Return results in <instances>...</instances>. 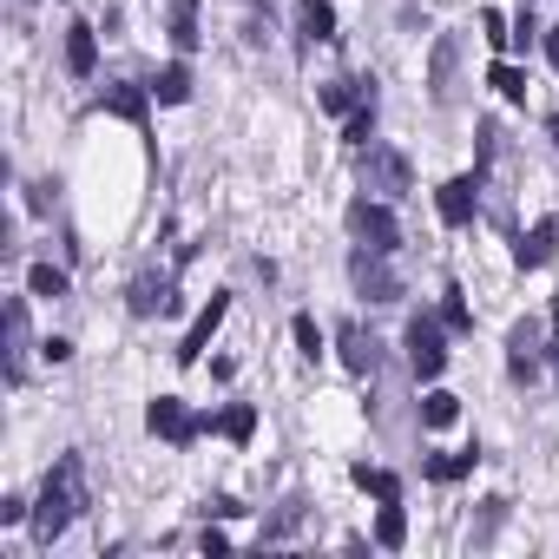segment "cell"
<instances>
[{"instance_id":"11","label":"cell","mask_w":559,"mask_h":559,"mask_svg":"<svg viewBox=\"0 0 559 559\" xmlns=\"http://www.w3.org/2000/svg\"><path fill=\"white\" fill-rule=\"evenodd\" d=\"M435 204H441L448 224H467V217H474V178H448V185L435 191Z\"/></svg>"},{"instance_id":"13","label":"cell","mask_w":559,"mask_h":559,"mask_svg":"<svg viewBox=\"0 0 559 559\" xmlns=\"http://www.w3.org/2000/svg\"><path fill=\"white\" fill-rule=\"evenodd\" d=\"M297 27H304V40H336V8H330V0H304Z\"/></svg>"},{"instance_id":"2","label":"cell","mask_w":559,"mask_h":559,"mask_svg":"<svg viewBox=\"0 0 559 559\" xmlns=\"http://www.w3.org/2000/svg\"><path fill=\"white\" fill-rule=\"evenodd\" d=\"M408 362H415L421 382H435V376L448 369V343H441V323H435V317H415V323H408Z\"/></svg>"},{"instance_id":"25","label":"cell","mask_w":559,"mask_h":559,"mask_svg":"<svg viewBox=\"0 0 559 559\" xmlns=\"http://www.w3.org/2000/svg\"><path fill=\"white\" fill-rule=\"evenodd\" d=\"M421 415H428V428H448V421H454V415H461V402H454V395H448V389H435V395H428V402H421Z\"/></svg>"},{"instance_id":"1","label":"cell","mask_w":559,"mask_h":559,"mask_svg":"<svg viewBox=\"0 0 559 559\" xmlns=\"http://www.w3.org/2000/svg\"><path fill=\"white\" fill-rule=\"evenodd\" d=\"M86 507V487H80V461H60L53 474H47V487H40V500H34V533L53 546L67 526H73V513Z\"/></svg>"},{"instance_id":"33","label":"cell","mask_w":559,"mask_h":559,"mask_svg":"<svg viewBox=\"0 0 559 559\" xmlns=\"http://www.w3.org/2000/svg\"><path fill=\"white\" fill-rule=\"evenodd\" d=\"M552 356H559V349H552Z\"/></svg>"},{"instance_id":"3","label":"cell","mask_w":559,"mask_h":559,"mask_svg":"<svg viewBox=\"0 0 559 559\" xmlns=\"http://www.w3.org/2000/svg\"><path fill=\"white\" fill-rule=\"evenodd\" d=\"M349 276H356V290H362L369 304H395V297H402V284L389 276L382 250H356V257H349Z\"/></svg>"},{"instance_id":"19","label":"cell","mask_w":559,"mask_h":559,"mask_svg":"<svg viewBox=\"0 0 559 559\" xmlns=\"http://www.w3.org/2000/svg\"><path fill=\"white\" fill-rule=\"evenodd\" d=\"M27 290H34V297H67V270L34 263V270H27Z\"/></svg>"},{"instance_id":"26","label":"cell","mask_w":559,"mask_h":559,"mask_svg":"<svg viewBox=\"0 0 559 559\" xmlns=\"http://www.w3.org/2000/svg\"><path fill=\"white\" fill-rule=\"evenodd\" d=\"M290 336H297V349H304L310 362L323 356V330H317V317H297V323H290Z\"/></svg>"},{"instance_id":"29","label":"cell","mask_w":559,"mask_h":559,"mask_svg":"<svg viewBox=\"0 0 559 559\" xmlns=\"http://www.w3.org/2000/svg\"><path fill=\"white\" fill-rule=\"evenodd\" d=\"M441 317H448V330H467V304H461V290H448V310H441Z\"/></svg>"},{"instance_id":"24","label":"cell","mask_w":559,"mask_h":559,"mask_svg":"<svg viewBox=\"0 0 559 559\" xmlns=\"http://www.w3.org/2000/svg\"><path fill=\"white\" fill-rule=\"evenodd\" d=\"M408 539V520H402V507L395 500H382V520H376V546H402Z\"/></svg>"},{"instance_id":"28","label":"cell","mask_w":559,"mask_h":559,"mask_svg":"<svg viewBox=\"0 0 559 559\" xmlns=\"http://www.w3.org/2000/svg\"><path fill=\"white\" fill-rule=\"evenodd\" d=\"M217 428H224L230 441H250V428H257V415H250V408H230V415H224Z\"/></svg>"},{"instance_id":"5","label":"cell","mask_w":559,"mask_h":559,"mask_svg":"<svg viewBox=\"0 0 559 559\" xmlns=\"http://www.w3.org/2000/svg\"><path fill=\"white\" fill-rule=\"evenodd\" d=\"M349 224H356V237H362L369 250H382V257L402 243V230H395V211H389V204H369V198H362V204L349 211Z\"/></svg>"},{"instance_id":"6","label":"cell","mask_w":559,"mask_h":559,"mask_svg":"<svg viewBox=\"0 0 559 559\" xmlns=\"http://www.w3.org/2000/svg\"><path fill=\"white\" fill-rule=\"evenodd\" d=\"M145 421H152V435H165V441H178V448H185V441L198 435V415H191L185 402H171V395H158Z\"/></svg>"},{"instance_id":"30","label":"cell","mask_w":559,"mask_h":559,"mask_svg":"<svg viewBox=\"0 0 559 559\" xmlns=\"http://www.w3.org/2000/svg\"><path fill=\"white\" fill-rule=\"evenodd\" d=\"M546 60H552V67H559V27H552V34H546Z\"/></svg>"},{"instance_id":"23","label":"cell","mask_w":559,"mask_h":559,"mask_svg":"<svg viewBox=\"0 0 559 559\" xmlns=\"http://www.w3.org/2000/svg\"><path fill=\"white\" fill-rule=\"evenodd\" d=\"M356 487H369L376 500H402V480L389 467H356Z\"/></svg>"},{"instance_id":"7","label":"cell","mask_w":559,"mask_h":559,"mask_svg":"<svg viewBox=\"0 0 559 559\" xmlns=\"http://www.w3.org/2000/svg\"><path fill=\"white\" fill-rule=\"evenodd\" d=\"M224 310H230V297H211V304L198 310V323H191L185 343H178V362H198V356H204V343H211V330L224 323Z\"/></svg>"},{"instance_id":"12","label":"cell","mask_w":559,"mask_h":559,"mask_svg":"<svg viewBox=\"0 0 559 559\" xmlns=\"http://www.w3.org/2000/svg\"><path fill=\"white\" fill-rule=\"evenodd\" d=\"M8 376H27V304H8Z\"/></svg>"},{"instance_id":"20","label":"cell","mask_w":559,"mask_h":559,"mask_svg":"<svg viewBox=\"0 0 559 559\" xmlns=\"http://www.w3.org/2000/svg\"><path fill=\"white\" fill-rule=\"evenodd\" d=\"M487 86H493L500 99H526V73H520V67H507V60H500V67H487Z\"/></svg>"},{"instance_id":"27","label":"cell","mask_w":559,"mask_h":559,"mask_svg":"<svg viewBox=\"0 0 559 559\" xmlns=\"http://www.w3.org/2000/svg\"><path fill=\"white\" fill-rule=\"evenodd\" d=\"M369 126H376V99L349 112V145H369Z\"/></svg>"},{"instance_id":"32","label":"cell","mask_w":559,"mask_h":559,"mask_svg":"<svg viewBox=\"0 0 559 559\" xmlns=\"http://www.w3.org/2000/svg\"><path fill=\"white\" fill-rule=\"evenodd\" d=\"M526 8H533V0H526Z\"/></svg>"},{"instance_id":"9","label":"cell","mask_w":559,"mask_h":559,"mask_svg":"<svg viewBox=\"0 0 559 559\" xmlns=\"http://www.w3.org/2000/svg\"><path fill=\"white\" fill-rule=\"evenodd\" d=\"M178 297H171V276H139L132 284V317H165Z\"/></svg>"},{"instance_id":"17","label":"cell","mask_w":559,"mask_h":559,"mask_svg":"<svg viewBox=\"0 0 559 559\" xmlns=\"http://www.w3.org/2000/svg\"><path fill=\"white\" fill-rule=\"evenodd\" d=\"M171 47H198V0H171Z\"/></svg>"},{"instance_id":"22","label":"cell","mask_w":559,"mask_h":559,"mask_svg":"<svg viewBox=\"0 0 559 559\" xmlns=\"http://www.w3.org/2000/svg\"><path fill=\"white\" fill-rule=\"evenodd\" d=\"M474 461H480L474 448H467V454H435V461H428V480H461V474H474Z\"/></svg>"},{"instance_id":"18","label":"cell","mask_w":559,"mask_h":559,"mask_svg":"<svg viewBox=\"0 0 559 559\" xmlns=\"http://www.w3.org/2000/svg\"><path fill=\"white\" fill-rule=\"evenodd\" d=\"M323 106H330V112H349V106H369V86H362V80H336V86H323Z\"/></svg>"},{"instance_id":"21","label":"cell","mask_w":559,"mask_h":559,"mask_svg":"<svg viewBox=\"0 0 559 559\" xmlns=\"http://www.w3.org/2000/svg\"><path fill=\"white\" fill-rule=\"evenodd\" d=\"M106 112H119V119H145V93H132V86H106Z\"/></svg>"},{"instance_id":"31","label":"cell","mask_w":559,"mask_h":559,"mask_svg":"<svg viewBox=\"0 0 559 559\" xmlns=\"http://www.w3.org/2000/svg\"><path fill=\"white\" fill-rule=\"evenodd\" d=\"M552 145H559V112H552Z\"/></svg>"},{"instance_id":"16","label":"cell","mask_w":559,"mask_h":559,"mask_svg":"<svg viewBox=\"0 0 559 559\" xmlns=\"http://www.w3.org/2000/svg\"><path fill=\"white\" fill-rule=\"evenodd\" d=\"M152 99H158V106H185V99H191V73H185V67H165V73L152 80Z\"/></svg>"},{"instance_id":"14","label":"cell","mask_w":559,"mask_h":559,"mask_svg":"<svg viewBox=\"0 0 559 559\" xmlns=\"http://www.w3.org/2000/svg\"><path fill=\"white\" fill-rule=\"evenodd\" d=\"M343 362L356 369V376H376V336H362L356 323L343 330Z\"/></svg>"},{"instance_id":"15","label":"cell","mask_w":559,"mask_h":559,"mask_svg":"<svg viewBox=\"0 0 559 559\" xmlns=\"http://www.w3.org/2000/svg\"><path fill=\"white\" fill-rule=\"evenodd\" d=\"M67 67H73L80 80H86V73L99 67V47H93V27H73V34H67Z\"/></svg>"},{"instance_id":"8","label":"cell","mask_w":559,"mask_h":559,"mask_svg":"<svg viewBox=\"0 0 559 559\" xmlns=\"http://www.w3.org/2000/svg\"><path fill=\"white\" fill-rule=\"evenodd\" d=\"M428 93H435V106L454 99V40H448V34H441L435 53H428Z\"/></svg>"},{"instance_id":"4","label":"cell","mask_w":559,"mask_h":559,"mask_svg":"<svg viewBox=\"0 0 559 559\" xmlns=\"http://www.w3.org/2000/svg\"><path fill=\"white\" fill-rule=\"evenodd\" d=\"M362 171H369V185H376V191H389V198H402V191L415 185V171H408V158H402L395 145H369Z\"/></svg>"},{"instance_id":"10","label":"cell","mask_w":559,"mask_h":559,"mask_svg":"<svg viewBox=\"0 0 559 559\" xmlns=\"http://www.w3.org/2000/svg\"><path fill=\"white\" fill-rule=\"evenodd\" d=\"M552 243H559V224L546 217V224H533V230H526V237L513 243V257H520L526 270H539V263H552Z\"/></svg>"}]
</instances>
